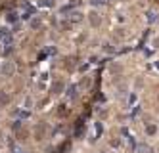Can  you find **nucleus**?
I'll use <instances>...</instances> for the list:
<instances>
[{
  "label": "nucleus",
  "mask_w": 159,
  "mask_h": 153,
  "mask_svg": "<svg viewBox=\"0 0 159 153\" xmlns=\"http://www.w3.org/2000/svg\"><path fill=\"white\" fill-rule=\"evenodd\" d=\"M90 25H92V27H98V25L100 23H102V19H100V15L96 14V12H92V14H90Z\"/></svg>",
  "instance_id": "obj_1"
},
{
  "label": "nucleus",
  "mask_w": 159,
  "mask_h": 153,
  "mask_svg": "<svg viewBox=\"0 0 159 153\" xmlns=\"http://www.w3.org/2000/svg\"><path fill=\"white\" fill-rule=\"evenodd\" d=\"M61 90H63V81H54V84H52V88H50V92L60 94Z\"/></svg>",
  "instance_id": "obj_2"
},
{
  "label": "nucleus",
  "mask_w": 159,
  "mask_h": 153,
  "mask_svg": "<svg viewBox=\"0 0 159 153\" xmlns=\"http://www.w3.org/2000/svg\"><path fill=\"white\" fill-rule=\"evenodd\" d=\"M10 103V96L6 92H0V107H4V105Z\"/></svg>",
  "instance_id": "obj_3"
},
{
  "label": "nucleus",
  "mask_w": 159,
  "mask_h": 153,
  "mask_svg": "<svg viewBox=\"0 0 159 153\" xmlns=\"http://www.w3.org/2000/svg\"><path fill=\"white\" fill-rule=\"evenodd\" d=\"M42 134H44V124H39L36 126V132H35L36 140H42Z\"/></svg>",
  "instance_id": "obj_4"
},
{
  "label": "nucleus",
  "mask_w": 159,
  "mask_h": 153,
  "mask_svg": "<svg viewBox=\"0 0 159 153\" xmlns=\"http://www.w3.org/2000/svg\"><path fill=\"white\" fill-rule=\"evenodd\" d=\"M40 25H42V21L39 17H33V19H31V29H40Z\"/></svg>",
  "instance_id": "obj_5"
},
{
  "label": "nucleus",
  "mask_w": 159,
  "mask_h": 153,
  "mask_svg": "<svg viewBox=\"0 0 159 153\" xmlns=\"http://www.w3.org/2000/svg\"><path fill=\"white\" fill-rule=\"evenodd\" d=\"M2 73H4V75H12V73H14V65H12V63H6L4 69H2Z\"/></svg>",
  "instance_id": "obj_6"
},
{
  "label": "nucleus",
  "mask_w": 159,
  "mask_h": 153,
  "mask_svg": "<svg viewBox=\"0 0 159 153\" xmlns=\"http://www.w3.org/2000/svg\"><path fill=\"white\" fill-rule=\"evenodd\" d=\"M0 42H4V44H10V35H8V33H0Z\"/></svg>",
  "instance_id": "obj_7"
},
{
  "label": "nucleus",
  "mask_w": 159,
  "mask_h": 153,
  "mask_svg": "<svg viewBox=\"0 0 159 153\" xmlns=\"http://www.w3.org/2000/svg\"><path fill=\"white\" fill-rule=\"evenodd\" d=\"M71 19L73 21H81V14H79V12H73L71 14Z\"/></svg>",
  "instance_id": "obj_8"
},
{
  "label": "nucleus",
  "mask_w": 159,
  "mask_h": 153,
  "mask_svg": "<svg viewBox=\"0 0 159 153\" xmlns=\"http://www.w3.org/2000/svg\"><path fill=\"white\" fill-rule=\"evenodd\" d=\"M155 130H157L155 126H151V124H150V126H148V128H146V132H148V134L151 136V134H155Z\"/></svg>",
  "instance_id": "obj_9"
},
{
  "label": "nucleus",
  "mask_w": 159,
  "mask_h": 153,
  "mask_svg": "<svg viewBox=\"0 0 159 153\" xmlns=\"http://www.w3.org/2000/svg\"><path fill=\"white\" fill-rule=\"evenodd\" d=\"M17 136H19V140H25V138H27V130H19Z\"/></svg>",
  "instance_id": "obj_10"
},
{
  "label": "nucleus",
  "mask_w": 159,
  "mask_h": 153,
  "mask_svg": "<svg viewBox=\"0 0 159 153\" xmlns=\"http://www.w3.org/2000/svg\"><path fill=\"white\" fill-rule=\"evenodd\" d=\"M44 4L46 6H54V0H44Z\"/></svg>",
  "instance_id": "obj_11"
},
{
  "label": "nucleus",
  "mask_w": 159,
  "mask_h": 153,
  "mask_svg": "<svg viewBox=\"0 0 159 153\" xmlns=\"http://www.w3.org/2000/svg\"><path fill=\"white\" fill-rule=\"evenodd\" d=\"M153 44H155V48H159V38H155V40H153Z\"/></svg>",
  "instance_id": "obj_12"
},
{
  "label": "nucleus",
  "mask_w": 159,
  "mask_h": 153,
  "mask_svg": "<svg viewBox=\"0 0 159 153\" xmlns=\"http://www.w3.org/2000/svg\"><path fill=\"white\" fill-rule=\"evenodd\" d=\"M151 2H155V4H159V0H151Z\"/></svg>",
  "instance_id": "obj_13"
}]
</instances>
